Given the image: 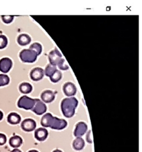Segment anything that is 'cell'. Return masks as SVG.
Segmentation results:
<instances>
[{"instance_id": "obj_1", "label": "cell", "mask_w": 142, "mask_h": 152, "mask_svg": "<svg viewBox=\"0 0 142 152\" xmlns=\"http://www.w3.org/2000/svg\"><path fill=\"white\" fill-rule=\"evenodd\" d=\"M41 124L44 127H50L52 129L61 130L65 128L67 123L63 119H59L53 117L51 113H46L42 117Z\"/></svg>"}, {"instance_id": "obj_2", "label": "cell", "mask_w": 142, "mask_h": 152, "mask_svg": "<svg viewBox=\"0 0 142 152\" xmlns=\"http://www.w3.org/2000/svg\"><path fill=\"white\" fill-rule=\"evenodd\" d=\"M78 103L77 99L75 97L64 99L61 103V110L63 115L67 118L72 117L75 114Z\"/></svg>"}, {"instance_id": "obj_3", "label": "cell", "mask_w": 142, "mask_h": 152, "mask_svg": "<svg viewBox=\"0 0 142 152\" xmlns=\"http://www.w3.org/2000/svg\"><path fill=\"white\" fill-rule=\"evenodd\" d=\"M36 53L30 49H25L20 53L21 61L26 63H33L36 61L37 57Z\"/></svg>"}, {"instance_id": "obj_4", "label": "cell", "mask_w": 142, "mask_h": 152, "mask_svg": "<svg viewBox=\"0 0 142 152\" xmlns=\"http://www.w3.org/2000/svg\"><path fill=\"white\" fill-rule=\"evenodd\" d=\"M36 99H32L26 96L21 97L18 101L17 105L20 108L26 110H32L35 104Z\"/></svg>"}, {"instance_id": "obj_5", "label": "cell", "mask_w": 142, "mask_h": 152, "mask_svg": "<svg viewBox=\"0 0 142 152\" xmlns=\"http://www.w3.org/2000/svg\"><path fill=\"white\" fill-rule=\"evenodd\" d=\"M62 55H61L60 52L57 48H55L50 52L48 55V59L50 64L53 66L58 65V64L62 59Z\"/></svg>"}, {"instance_id": "obj_6", "label": "cell", "mask_w": 142, "mask_h": 152, "mask_svg": "<svg viewBox=\"0 0 142 152\" xmlns=\"http://www.w3.org/2000/svg\"><path fill=\"white\" fill-rule=\"evenodd\" d=\"M12 67V60L7 58L4 57L0 59V71L2 73L9 72Z\"/></svg>"}, {"instance_id": "obj_7", "label": "cell", "mask_w": 142, "mask_h": 152, "mask_svg": "<svg viewBox=\"0 0 142 152\" xmlns=\"http://www.w3.org/2000/svg\"><path fill=\"white\" fill-rule=\"evenodd\" d=\"M36 102L33 108L32 111L37 115H41L45 113L47 110V107L45 103L41 101L38 99H35Z\"/></svg>"}, {"instance_id": "obj_8", "label": "cell", "mask_w": 142, "mask_h": 152, "mask_svg": "<svg viewBox=\"0 0 142 152\" xmlns=\"http://www.w3.org/2000/svg\"><path fill=\"white\" fill-rule=\"evenodd\" d=\"M36 127V123L32 119H26L21 123V128L26 132L33 131L35 129Z\"/></svg>"}, {"instance_id": "obj_9", "label": "cell", "mask_w": 142, "mask_h": 152, "mask_svg": "<svg viewBox=\"0 0 142 152\" xmlns=\"http://www.w3.org/2000/svg\"><path fill=\"white\" fill-rule=\"evenodd\" d=\"M43 76L44 70L41 68H34L30 73V77L34 81H38L42 80Z\"/></svg>"}, {"instance_id": "obj_10", "label": "cell", "mask_w": 142, "mask_h": 152, "mask_svg": "<svg viewBox=\"0 0 142 152\" xmlns=\"http://www.w3.org/2000/svg\"><path fill=\"white\" fill-rule=\"evenodd\" d=\"M63 91L64 94L68 97H71L75 95L77 92V88L75 85L71 82H67L63 86Z\"/></svg>"}, {"instance_id": "obj_11", "label": "cell", "mask_w": 142, "mask_h": 152, "mask_svg": "<svg viewBox=\"0 0 142 152\" xmlns=\"http://www.w3.org/2000/svg\"><path fill=\"white\" fill-rule=\"evenodd\" d=\"M87 126L85 123L79 122L76 125L74 134L77 137H81L86 133L87 131Z\"/></svg>"}, {"instance_id": "obj_12", "label": "cell", "mask_w": 142, "mask_h": 152, "mask_svg": "<svg viewBox=\"0 0 142 152\" xmlns=\"http://www.w3.org/2000/svg\"><path fill=\"white\" fill-rule=\"evenodd\" d=\"M48 131L43 128H40L35 131V138L39 141H43L48 137Z\"/></svg>"}, {"instance_id": "obj_13", "label": "cell", "mask_w": 142, "mask_h": 152, "mask_svg": "<svg viewBox=\"0 0 142 152\" xmlns=\"http://www.w3.org/2000/svg\"><path fill=\"white\" fill-rule=\"evenodd\" d=\"M41 98L43 101L48 103L52 102L54 100L55 98V94L50 90H47L42 93Z\"/></svg>"}, {"instance_id": "obj_14", "label": "cell", "mask_w": 142, "mask_h": 152, "mask_svg": "<svg viewBox=\"0 0 142 152\" xmlns=\"http://www.w3.org/2000/svg\"><path fill=\"white\" fill-rule=\"evenodd\" d=\"M22 139L18 135H14L9 140L10 145L14 148L20 147L22 144Z\"/></svg>"}, {"instance_id": "obj_15", "label": "cell", "mask_w": 142, "mask_h": 152, "mask_svg": "<svg viewBox=\"0 0 142 152\" xmlns=\"http://www.w3.org/2000/svg\"><path fill=\"white\" fill-rule=\"evenodd\" d=\"M31 41V38L28 34H21L17 38V42L22 46L29 45Z\"/></svg>"}, {"instance_id": "obj_16", "label": "cell", "mask_w": 142, "mask_h": 152, "mask_svg": "<svg viewBox=\"0 0 142 152\" xmlns=\"http://www.w3.org/2000/svg\"><path fill=\"white\" fill-rule=\"evenodd\" d=\"M21 118L19 114L12 112L9 114L7 117V122L11 124H17L21 122Z\"/></svg>"}, {"instance_id": "obj_17", "label": "cell", "mask_w": 142, "mask_h": 152, "mask_svg": "<svg viewBox=\"0 0 142 152\" xmlns=\"http://www.w3.org/2000/svg\"><path fill=\"white\" fill-rule=\"evenodd\" d=\"M20 91L21 93L23 94H29L31 93L32 91V86L31 84L27 82H24L21 83L20 86Z\"/></svg>"}, {"instance_id": "obj_18", "label": "cell", "mask_w": 142, "mask_h": 152, "mask_svg": "<svg viewBox=\"0 0 142 152\" xmlns=\"http://www.w3.org/2000/svg\"><path fill=\"white\" fill-rule=\"evenodd\" d=\"M84 145H85L84 141L81 137H78L77 139H75L73 143V148L77 151L82 150L84 147Z\"/></svg>"}, {"instance_id": "obj_19", "label": "cell", "mask_w": 142, "mask_h": 152, "mask_svg": "<svg viewBox=\"0 0 142 152\" xmlns=\"http://www.w3.org/2000/svg\"><path fill=\"white\" fill-rule=\"evenodd\" d=\"M57 70V68L56 66H53L51 64H49L47 66L45 73L46 76L51 77L54 74V72H56Z\"/></svg>"}, {"instance_id": "obj_20", "label": "cell", "mask_w": 142, "mask_h": 152, "mask_svg": "<svg viewBox=\"0 0 142 152\" xmlns=\"http://www.w3.org/2000/svg\"><path fill=\"white\" fill-rule=\"evenodd\" d=\"M29 49L34 51L37 56L40 55L42 52V46L39 43H34L32 44L29 47Z\"/></svg>"}, {"instance_id": "obj_21", "label": "cell", "mask_w": 142, "mask_h": 152, "mask_svg": "<svg viewBox=\"0 0 142 152\" xmlns=\"http://www.w3.org/2000/svg\"><path fill=\"white\" fill-rule=\"evenodd\" d=\"M62 73L59 70H57L54 72V74L50 77L51 80L52 82L56 83L61 80L62 78Z\"/></svg>"}, {"instance_id": "obj_22", "label": "cell", "mask_w": 142, "mask_h": 152, "mask_svg": "<svg viewBox=\"0 0 142 152\" xmlns=\"http://www.w3.org/2000/svg\"><path fill=\"white\" fill-rule=\"evenodd\" d=\"M10 83L9 76L4 74H0V87L7 85Z\"/></svg>"}, {"instance_id": "obj_23", "label": "cell", "mask_w": 142, "mask_h": 152, "mask_svg": "<svg viewBox=\"0 0 142 152\" xmlns=\"http://www.w3.org/2000/svg\"><path fill=\"white\" fill-rule=\"evenodd\" d=\"M8 44V39L4 36L1 34L0 35V49H4L7 46Z\"/></svg>"}, {"instance_id": "obj_24", "label": "cell", "mask_w": 142, "mask_h": 152, "mask_svg": "<svg viewBox=\"0 0 142 152\" xmlns=\"http://www.w3.org/2000/svg\"><path fill=\"white\" fill-rule=\"evenodd\" d=\"M57 66H59V68L61 70H67L69 68V67L67 65L65 59H63V58L61 60V61L59 62V63L58 64Z\"/></svg>"}, {"instance_id": "obj_25", "label": "cell", "mask_w": 142, "mask_h": 152, "mask_svg": "<svg viewBox=\"0 0 142 152\" xmlns=\"http://www.w3.org/2000/svg\"><path fill=\"white\" fill-rule=\"evenodd\" d=\"M1 18L4 23L6 24H9L12 22L14 16H1Z\"/></svg>"}, {"instance_id": "obj_26", "label": "cell", "mask_w": 142, "mask_h": 152, "mask_svg": "<svg viewBox=\"0 0 142 152\" xmlns=\"http://www.w3.org/2000/svg\"><path fill=\"white\" fill-rule=\"evenodd\" d=\"M7 138L4 134L0 133V145H3L6 143Z\"/></svg>"}, {"instance_id": "obj_27", "label": "cell", "mask_w": 142, "mask_h": 152, "mask_svg": "<svg viewBox=\"0 0 142 152\" xmlns=\"http://www.w3.org/2000/svg\"><path fill=\"white\" fill-rule=\"evenodd\" d=\"M86 139L89 143H93V135H92V131H89L87 133V135L86 137Z\"/></svg>"}, {"instance_id": "obj_28", "label": "cell", "mask_w": 142, "mask_h": 152, "mask_svg": "<svg viewBox=\"0 0 142 152\" xmlns=\"http://www.w3.org/2000/svg\"><path fill=\"white\" fill-rule=\"evenodd\" d=\"M3 117H4V114H3V113L0 110V121H1V120L2 119Z\"/></svg>"}, {"instance_id": "obj_29", "label": "cell", "mask_w": 142, "mask_h": 152, "mask_svg": "<svg viewBox=\"0 0 142 152\" xmlns=\"http://www.w3.org/2000/svg\"><path fill=\"white\" fill-rule=\"evenodd\" d=\"M11 152H21L20 150H19L18 149H17V148H15V149H14L13 150H12V151Z\"/></svg>"}, {"instance_id": "obj_30", "label": "cell", "mask_w": 142, "mask_h": 152, "mask_svg": "<svg viewBox=\"0 0 142 152\" xmlns=\"http://www.w3.org/2000/svg\"><path fill=\"white\" fill-rule=\"evenodd\" d=\"M53 152H62L61 151H60V150H59V149H56V150H54V151Z\"/></svg>"}, {"instance_id": "obj_31", "label": "cell", "mask_w": 142, "mask_h": 152, "mask_svg": "<svg viewBox=\"0 0 142 152\" xmlns=\"http://www.w3.org/2000/svg\"><path fill=\"white\" fill-rule=\"evenodd\" d=\"M29 152H38L37 151H36V150H31V151H29Z\"/></svg>"}]
</instances>
